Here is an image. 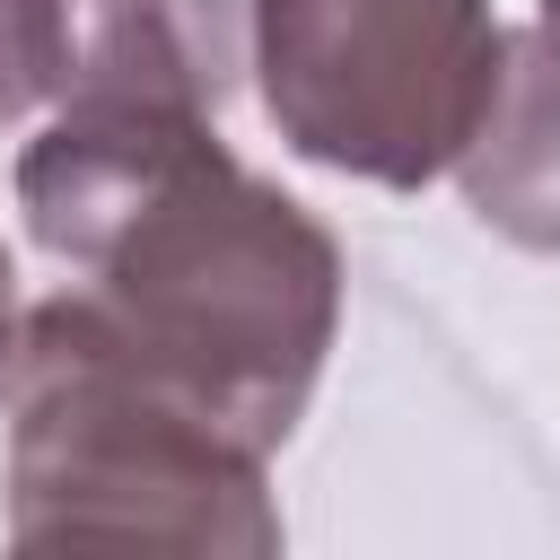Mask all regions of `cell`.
I'll return each mask as SVG.
<instances>
[{
    "label": "cell",
    "instance_id": "5b68a950",
    "mask_svg": "<svg viewBox=\"0 0 560 560\" xmlns=\"http://www.w3.org/2000/svg\"><path fill=\"white\" fill-rule=\"evenodd\" d=\"M455 175L481 228L525 254H560V0H534V26L508 35L499 96Z\"/></svg>",
    "mask_w": 560,
    "mask_h": 560
},
{
    "label": "cell",
    "instance_id": "52a82bcc",
    "mask_svg": "<svg viewBox=\"0 0 560 560\" xmlns=\"http://www.w3.org/2000/svg\"><path fill=\"white\" fill-rule=\"evenodd\" d=\"M18 271H9V245H0V359H9V332H18Z\"/></svg>",
    "mask_w": 560,
    "mask_h": 560
},
{
    "label": "cell",
    "instance_id": "277c9868",
    "mask_svg": "<svg viewBox=\"0 0 560 560\" xmlns=\"http://www.w3.org/2000/svg\"><path fill=\"white\" fill-rule=\"evenodd\" d=\"M26 61L52 114H210L245 70L236 0H26Z\"/></svg>",
    "mask_w": 560,
    "mask_h": 560
},
{
    "label": "cell",
    "instance_id": "8992f818",
    "mask_svg": "<svg viewBox=\"0 0 560 560\" xmlns=\"http://www.w3.org/2000/svg\"><path fill=\"white\" fill-rule=\"evenodd\" d=\"M35 96V61H26V0H0V122H18Z\"/></svg>",
    "mask_w": 560,
    "mask_h": 560
},
{
    "label": "cell",
    "instance_id": "7a4b0ae2",
    "mask_svg": "<svg viewBox=\"0 0 560 560\" xmlns=\"http://www.w3.org/2000/svg\"><path fill=\"white\" fill-rule=\"evenodd\" d=\"M18 551H280L262 446L131 359L79 289L18 315L0 359Z\"/></svg>",
    "mask_w": 560,
    "mask_h": 560
},
{
    "label": "cell",
    "instance_id": "6da1fadb",
    "mask_svg": "<svg viewBox=\"0 0 560 560\" xmlns=\"http://www.w3.org/2000/svg\"><path fill=\"white\" fill-rule=\"evenodd\" d=\"M26 236L88 271V315L210 402L245 446H280L341 324L332 228L245 175L210 114H52L18 158Z\"/></svg>",
    "mask_w": 560,
    "mask_h": 560
},
{
    "label": "cell",
    "instance_id": "3957f363",
    "mask_svg": "<svg viewBox=\"0 0 560 560\" xmlns=\"http://www.w3.org/2000/svg\"><path fill=\"white\" fill-rule=\"evenodd\" d=\"M508 26L490 0H254V70L271 131L359 184L420 192L455 175L490 96Z\"/></svg>",
    "mask_w": 560,
    "mask_h": 560
}]
</instances>
